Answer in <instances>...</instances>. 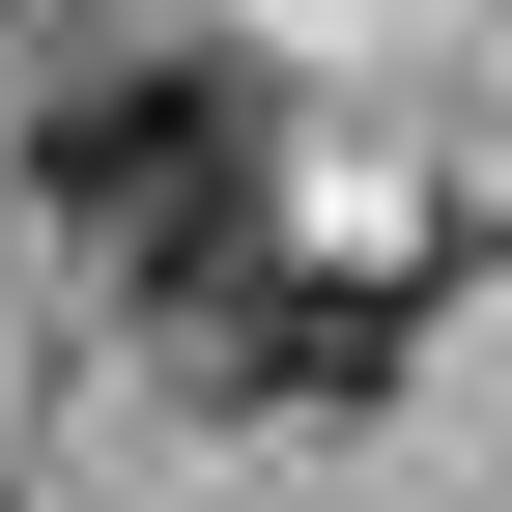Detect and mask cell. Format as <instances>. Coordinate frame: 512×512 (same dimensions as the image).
<instances>
[{"label":"cell","mask_w":512,"mask_h":512,"mask_svg":"<svg viewBox=\"0 0 512 512\" xmlns=\"http://www.w3.org/2000/svg\"><path fill=\"white\" fill-rule=\"evenodd\" d=\"M256 171H285V86H256V57H200V29H143V57H86V86L29 114V200L114 256V285H228L256 256Z\"/></svg>","instance_id":"obj_1"},{"label":"cell","mask_w":512,"mask_h":512,"mask_svg":"<svg viewBox=\"0 0 512 512\" xmlns=\"http://www.w3.org/2000/svg\"><path fill=\"white\" fill-rule=\"evenodd\" d=\"M171 342H200L228 399H285V427L399 399V285H285V256H228V285H171Z\"/></svg>","instance_id":"obj_2"}]
</instances>
